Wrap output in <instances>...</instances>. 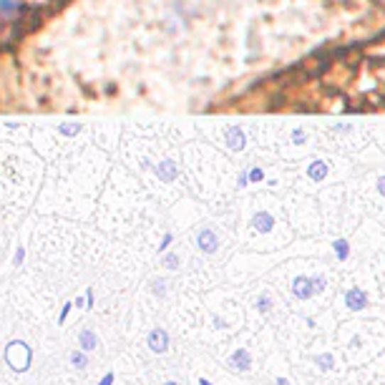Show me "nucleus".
<instances>
[{"instance_id":"423d86ee","label":"nucleus","mask_w":385,"mask_h":385,"mask_svg":"<svg viewBox=\"0 0 385 385\" xmlns=\"http://www.w3.org/2000/svg\"><path fill=\"white\" fill-rule=\"evenodd\" d=\"M164 385H179V383H164Z\"/></svg>"},{"instance_id":"7ed1b4c3","label":"nucleus","mask_w":385,"mask_h":385,"mask_svg":"<svg viewBox=\"0 0 385 385\" xmlns=\"http://www.w3.org/2000/svg\"><path fill=\"white\" fill-rule=\"evenodd\" d=\"M78 342H81V350H86V352L96 350V345H99V340H96V335L91 330H83L81 337H78Z\"/></svg>"},{"instance_id":"f03ea898","label":"nucleus","mask_w":385,"mask_h":385,"mask_svg":"<svg viewBox=\"0 0 385 385\" xmlns=\"http://www.w3.org/2000/svg\"><path fill=\"white\" fill-rule=\"evenodd\" d=\"M149 347L154 352H159V355H161V352H166V347H169V337H166V332L164 330L151 332V335H149Z\"/></svg>"},{"instance_id":"20e7f679","label":"nucleus","mask_w":385,"mask_h":385,"mask_svg":"<svg viewBox=\"0 0 385 385\" xmlns=\"http://www.w3.org/2000/svg\"><path fill=\"white\" fill-rule=\"evenodd\" d=\"M71 363H73V368L76 370H83L88 365V358H86V350H76L71 355Z\"/></svg>"},{"instance_id":"39448f33","label":"nucleus","mask_w":385,"mask_h":385,"mask_svg":"<svg viewBox=\"0 0 385 385\" xmlns=\"http://www.w3.org/2000/svg\"><path fill=\"white\" fill-rule=\"evenodd\" d=\"M111 380H114V378H111V375H106V378L101 380V385H111Z\"/></svg>"},{"instance_id":"f257e3e1","label":"nucleus","mask_w":385,"mask_h":385,"mask_svg":"<svg viewBox=\"0 0 385 385\" xmlns=\"http://www.w3.org/2000/svg\"><path fill=\"white\" fill-rule=\"evenodd\" d=\"M31 360H33V350H31L26 342L23 340L8 342V347H6L8 368L16 370V373H26V370H31Z\"/></svg>"}]
</instances>
